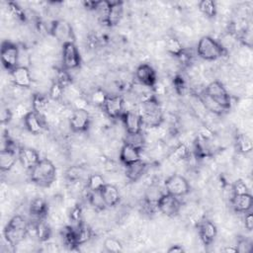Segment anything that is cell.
<instances>
[{"instance_id":"obj_1","label":"cell","mask_w":253,"mask_h":253,"mask_svg":"<svg viewBox=\"0 0 253 253\" xmlns=\"http://www.w3.org/2000/svg\"><path fill=\"white\" fill-rule=\"evenodd\" d=\"M138 115L142 121V125L147 127H157L163 123V113L161 106L155 95L140 102Z\"/></svg>"},{"instance_id":"obj_2","label":"cell","mask_w":253,"mask_h":253,"mask_svg":"<svg viewBox=\"0 0 253 253\" xmlns=\"http://www.w3.org/2000/svg\"><path fill=\"white\" fill-rule=\"evenodd\" d=\"M3 234L8 245L16 247L29 234V223L22 215H14L5 225Z\"/></svg>"},{"instance_id":"obj_3","label":"cell","mask_w":253,"mask_h":253,"mask_svg":"<svg viewBox=\"0 0 253 253\" xmlns=\"http://www.w3.org/2000/svg\"><path fill=\"white\" fill-rule=\"evenodd\" d=\"M56 178V169L53 163L47 159L43 158L39 161V163L30 170L31 181L39 187L48 188L52 185Z\"/></svg>"},{"instance_id":"obj_4","label":"cell","mask_w":253,"mask_h":253,"mask_svg":"<svg viewBox=\"0 0 253 253\" xmlns=\"http://www.w3.org/2000/svg\"><path fill=\"white\" fill-rule=\"evenodd\" d=\"M198 55L205 60H215L226 54L225 47L209 36H204L200 39L197 44Z\"/></svg>"},{"instance_id":"obj_5","label":"cell","mask_w":253,"mask_h":253,"mask_svg":"<svg viewBox=\"0 0 253 253\" xmlns=\"http://www.w3.org/2000/svg\"><path fill=\"white\" fill-rule=\"evenodd\" d=\"M0 56L3 67L10 72L20 65V49L17 44L11 42H2Z\"/></svg>"},{"instance_id":"obj_6","label":"cell","mask_w":253,"mask_h":253,"mask_svg":"<svg viewBox=\"0 0 253 253\" xmlns=\"http://www.w3.org/2000/svg\"><path fill=\"white\" fill-rule=\"evenodd\" d=\"M204 92L213 101H215L220 107H222L225 111L231 108L230 96L221 82L219 81L211 82L205 88Z\"/></svg>"},{"instance_id":"obj_7","label":"cell","mask_w":253,"mask_h":253,"mask_svg":"<svg viewBox=\"0 0 253 253\" xmlns=\"http://www.w3.org/2000/svg\"><path fill=\"white\" fill-rule=\"evenodd\" d=\"M164 187L166 193L178 198L183 197L190 192V185L188 180L179 174H173L169 176L164 182Z\"/></svg>"},{"instance_id":"obj_8","label":"cell","mask_w":253,"mask_h":253,"mask_svg":"<svg viewBox=\"0 0 253 253\" xmlns=\"http://www.w3.org/2000/svg\"><path fill=\"white\" fill-rule=\"evenodd\" d=\"M61 56H62V68L66 70L75 69L79 67L81 64L80 53L74 42H69L62 44Z\"/></svg>"},{"instance_id":"obj_9","label":"cell","mask_w":253,"mask_h":253,"mask_svg":"<svg viewBox=\"0 0 253 253\" xmlns=\"http://www.w3.org/2000/svg\"><path fill=\"white\" fill-rule=\"evenodd\" d=\"M156 208L161 213L169 217H173L179 213L181 209V203L178 197L172 196L168 193H164L161 194L158 198L156 202Z\"/></svg>"},{"instance_id":"obj_10","label":"cell","mask_w":253,"mask_h":253,"mask_svg":"<svg viewBox=\"0 0 253 253\" xmlns=\"http://www.w3.org/2000/svg\"><path fill=\"white\" fill-rule=\"evenodd\" d=\"M51 35L59 42L63 43L73 42L74 36L71 25L65 20H56L52 22L50 27Z\"/></svg>"},{"instance_id":"obj_11","label":"cell","mask_w":253,"mask_h":253,"mask_svg":"<svg viewBox=\"0 0 253 253\" xmlns=\"http://www.w3.org/2000/svg\"><path fill=\"white\" fill-rule=\"evenodd\" d=\"M90 115L87 110H73L69 117V126L73 132H85L90 126Z\"/></svg>"},{"instance_id":"obj_12","label":"cell","mask_w":253,"mask_h":253,"mask_svg":"<svg viewBox=\"0 0 253 253\" xmlns=\"http://www.w3.org/2000/svg\"><path fill=\"white\" fill-rule=\"evenodd\" d=\"M18 152L19 149L16 150L13 142L8 140L6 147L2 148L0 152V168L2 172L10 171L16 165L17 161L19 160Z\"/></svg>"},{"instance_id":"obj_13","label":"cell","mask_w":253,"mask_h":253,"mask_svg":"<svg viewBox=\"0 0 253 253\" xmlns=\"http://www.w3.org/2000/svg\"><path fill=\"white\" fill-rule=\"evenodd\" d=\"M102 108L108 117L112 119H121V117L125 113V102L122 96H108Z\"/></svg>"},{"instance_id":"obj_14","label":"cell","mask_w":253,"mask_h":253,"mask_svg":"<svg viewBox=\"0 0 253 253\" xmlns=\"http://www.w3.org/2000/svg\"><path fill=\"white\" fill-rule=\"evenodd\" d=\"M135 78L139 84L145 87L152 88L157 82L156 72L148 63H141L135 69Z\"/></svg>"},{"instance_id":"obj_15","label":"cell","mask_w":253,"mask_h":253,"mask_svg":"<svg viewBox=\"0 0 253 253\" xmlns=\"http://www.w3.org/2000/svg\"><path fill=\"white\" fill-rule=\"evenodd\" d=\"M26 128L33 134H40L44 130L46 121L44 117L36 113L35 111H30L26 117L23 119Z\"/></svg>"},{"instance_id":"obj_16","label":"cell","mask_w":253,"mask_h":253,"mask_svg":"<svg viewBox=\"0 0 253 253\" xmlns=\"http://www.w3.org/2000/svg\"><path fill=\"white\" fill-rule=\"evenodd\" d=\"M198 232L202 242L205 245H210L216 237L217 228L212 221L205 218L198 222Z\"/></svg>"},{"instance_id":"obj_17","label":"cell","mask_w":253,"mask_h":253,"mask_svg":"<svg viewBox=\"0 0 253 253\" xmlns=\"http://www.w3.org/2000/svg\"><path fill=\"white\" fill-rule=\"evenodd\" d=\"M18 155L21 165L29 171L32 170L41 160L39 152L32 147H20Z\"/></svg>"},{"instance_id":"obj_18","label":"cell","mask_w":253,"mask_h":253,"mask_svg":"<svg viewBox=\"0 0 253 253\" xmlns=\"http://www.w3.org/2000/svg\"><path fill=\"white\" fill-rule=\"evenodd\" d=\"M126 133H138L142 131V121L138 113L126 111L121 117Z\"/></svg>"},{"instance_id":"obj_19","label":"cell","mask_w":253,"mask_h":253,"mask_svg":"<svg viewBox=\"0 0 253 253\" xmlns=\"http://www.w3.org/2000/svg\"><path fill=\"white\" fill-rule=\"evenodd\" d=\"M11 75L15 86L19 88H29L32 84L31 72L25 65H19L11 72Z\"/></svg>"},{"instance_id":"obj_20","label":"cell","mask_w":253,"mask_h":253,"mask_svg":"<svg viewBox=\"0 0 253 253\" xmlns=\"http://www.w3.org/2000/svg\"><path fill=\"white\" fill-rule=\"evenodd\" d=\"M231 206L236 212L246 213L251 211L253 206V198L250 193L243 195H232Z\"/></svg>"},{"instance_id":"obj_21","label":"cell","mask_w":253,"mask_h":253,"mask_svg":"<svg viewBox=\"0 0 253 253\" xmlns=\"http://www.w3.org/2000/svg\"><path fill=\"white\" fill-rule=\"evenodd\" d=\"M141 150L127 143H124L120 149V160L126 166L131 163H134L141 159L140 157Z\"/></svg>"},{"instance_id":"obj_22","label":"cell","mask_w":253,"mask_h":253,"mask_svg":"<svg viewBox=\"0 0 253 253\" xmlns=\"http://www.w3.org/2000/svg\"><path fill=\"white\" fill-rule=\"evenodd\" d=\"M101 195L103 197V200L106 204L107 207H115L120 203L121 200V195L120 191L115 185L112 184H106L102 189H101Z\"/></svg>"},{"instance_id":"obj_23","label":"cell","mask_w":253,"mask_h":253,"mask_svg":"<svg viewBox=\"0 0 253 253\" xmlns=\"http://www.w3.org/2000/svg\"><path fill=\"white\" fill-rule=\"evenodd\" d=\"M146 168L147 164L140 159L134 163L126 166V176L128 181L136 182L145 173Z\"/></svg>"},{"instance_id":"obj_24","label":"cell","mask_w":253,"mask_h":253,"mask_svg":"<svg viewBox=\"0 0 253 253\" xmlns=\"http://www.w3.org/2000/svg\"><path fill=\"white\" fill-rule=\"evenodd\" d=\"M32 226L34 230V235L39 239V241L45 242L50 238L51 229L42 218H38L35 222L32 223Z\"/></svg>"},{"instance_id":"obj_25","label":"cell","mask_w":253,"mask_h":253,"mask_svg":"<svg viewBox=\"0 0 253 253\" xmlns=\"http://www.w3.org/2000/svg\"><path fill=\"white\" fill-rule=\"evenodd\" d=\"M29 211L30 214L38 218H43L48 211V207L46 202L42 198H35L32 200L30 206H29Z\"/></svg>"},{"instance_id":"obj_26","label":"cell","mask_w":253,"mask_h":253,"mask_svg":"<svg viewBox=\"0 0 253 253\" xmlns=\"http://www.w3.org/2000/svg\"><path fill=\"white\" fill-rule=\"evenodd\" d=\"M123 2L121 1H110V11L108 15L107 24L110 27L116 26L119 24L123 17Z\"/></svg>"},{"instance_id":"obj_27","label":"cell","mask_w":253,"mask_h":253,"mask_svg":"<svg viewBox=\"0 0 253 253\" xmlns=\"http://www.w3.org/2000/svg\"><path fill=\"white\" fill-rule=\"evenodd\" d=\"M190 150L185 143H179L169 152L167 159L172 164H177L189 157Z\"/></svg>"},{"instance_id":"obj_28","label":"cell","mask_w":253,"mask_h":253,"mask_svg":"<svg viewBox=\"0 0 253 253\" xmlns=\"http://www.w3.org/2000/svg\"><path fill=\"white\" fill-rule=\"evenodd\" d=\"M32 108L33 111L44 117L49 109V98L41 93L34 94L32 97Z\"/></svg>"},{"instance_id":"obj_29","label":"cell","mask_w":253,"mask_h":253,"mask_svg":"<svg viewBox=\"0 0 253 253\" xmlns=\"http://www.w3.org/2000/svg\"><path fill=\"white\" fill-rule=\"evenodd\" d=\"M199 99H200L201 103L204 105V107L207 110H209L210 112L213 113L214 115H222L224 112H226L215 101H213L211 98H210L204 91L199 95Z\"/></svg>"},{"instance_id":"obj_30","label":"cell","mask_w":253,"mask_h":253,"mask_svg":"<svg viewBox=\"0 0 253 253\" xmlns=\"http://www.w3.org/2000/svg\"><path fill=\"white\" fill-rule=\"evenodd\" d=\"M75 228V233H76V241L78 246L86 243L89 241L92 237V229L85 224L84 222H81L78 225L74 226Z\"/></svg>"},{"instance_id":"obj_31","label":"cell","mask_w":253,"mask_h":253,"mask_svg":"<svg viewBox=\"0 0 253 253\" xmlns=\"http://www.w3.org/2000/svg\"><path fill=\"white\" fill-rule=\"evenodd\" d=\"M235 146H236L237 151L242 153V154L249 153L252 150V148H253V144H252L251 138L247 134H245V133H239L236 136Z\"/></svg>"},{"instance_id":"obj_32","label":"cell","mask_w":253,"mask_h":253,"mask_svg":"<svg viewBox=\"0 0 253 253\" xmlns=\"http://www.w3.org/2000/svg\"><path fill=\"white\" fill-rule=\"evenodd\" d=\"M165 48L168 53H170L173 56L180 57L184 53V47L181 43V42L176 38H169L166 41Z\"/></svg>"},{"instance_id":"obj_33","label":"cell","mask_w":253,"mask_h":253,"mask_svg":"<svg viewBox=\"0 0 253 253\" xmlns=\"http://www.w3.org/2000/svg\"><path fill=\"white\" fill-rule=\"evenodd\" d=\"M62 239L64 245L70 250H74L76 247H78L74 226H67L62 230Z\"/></svg>"},{"instance_id":"obj_34","label":"cell","mask_w":253,"mask_h":253,"mask_svg":"<svg viewBox=\"0 0 253 253\" xmlns=\"http://www.w3.org/2000/svg\"><path fill=\"white\" fill-rule=\"evenodd\" d=\"M105 178L98 173L91 174L87 177V188L89 191H101V189L106 185Z\"/></svg>"},{"instance_id":"obj_35","label":"cell","mask_w":253,"mask_h":253,"mask_svg":"<svg viewBox=\"0 0 253 253\" xmlns=\"http://www.w3.org/2000/svg\"><path fill=\"white\" fill-rule=\"evenodd\" d=\"M199 10L208 18H213L216 15V4L212 0H202L198 3Z\"/></svg>"},{"instance_id":"obj_36","label":"cell","mask_w":253,"mask_h":253,"mask_svg":"<svg viewBox=\"0 0 253 253\" xmlns=\"http://www.w3.org/2000/svg\"><path fill=\"white\" fill-rule=\"evenodd\" d=\"M124 143L130 144V145L142 150L144 143H145V138H144L142 131L138 132V133H126Z\"/></svg>"},{"instance_id":"obj_37","label":"cell","mask_w":253,"mask_h":253,"mask_svg":"<svg viewBox=\"0 0 253 253\" xmlns=\"http://www.w3.org/2000/svg\"><path fill=\"white\" fill-rule=\"evenodd\" d=\"M88 201H89V204L97 211H102L107 207L100 191H90L88 196Z\"/></svg>"},{"instance_id":"obj_38","label":"cell","mask_w":253,"mask_h":253,"mask_svg":"<svg viewBox=\"0 0 253 253\" xmlns=\"http://www.w3.org/2000/svg\"><path fill=\"white\" fill-rule=\"evenodd\" d=\"M85 174V170L82 166L79 165H74L71 166L67 169L66 171V178L70 182H77V181H82L83 177Z\"/></svg>"},{"instance_id":"obj_39","label":"cell","mask_w":253,"mask_h":253,"mask_svg":"<svg viewBox=\"0 0 253 253\" xmlns=\"http://www.w3.org/2000/svg\"><path fill=\"white\" fill-rule=\"evenodd\" d=\"M109 11H110V1H99L98 2L95 12L97 13L99 20L104 24H107Z\"/></svg>"},{"instance_id":"obj_40","label":"cell","mask_w":253,"mask_h":253,"mask_svg":"<svg viewBox=\"0 0 253 253\" xmlns=\"http://www.w3.org/2000/svg\"><path fill=\"white\" fill-rule=\"evenodd\" d=\"M104 248L108 252L119 253L123 251V245L120 240L114 237H108L104 240Z\"/></svg>"},{"instance_id":"obj_41","label":"cell","mask_w":253,"mask_h":253,"mask_svg":"<svg viewBox=\"0 0 253 253\" xmlns=\"http://www.w3.org/2000/svg\"><path fill=\"white\" fill-rule=\"evenodd\" d=\"M64 91H65V89L60 84H58L57 82L54 81L49 88L48 97L50 100H52L54 102H59L64 95Z\"/></svg>"},{"instance_id":"obj_42","label":"cell","mask_w":253,"mask_h":253,"mask_svg":"<svg viewBox=\"0 0 253 253\" xmlns=\"http://www.w3.org/2000/svg\"><path fill=\"white\" fill-rule=\"evenodd\" d=\"M58 84H60L64 89L67 88L69 85H71V77L68 73V71L64 68L59 69L56 72V81Z\"/></svg>"},{"instance_id":"obj_43","label":"cell","mask_w":253,"mask_h":253,"mask_svg":"<svg viewBox=\"0 0 253 253\" xmlns=\"http://www.w3.org/2000/svg\"><path fill=\"white\" fill-rule=\"evenodd\" d=\"M108 96L109 95H107V93L104 90L96 89L91 95V101L94 105L99 106V107H103V105L105 104Z\"/></svg>"},{"instance_id":"obj_44","label":"cell","mask_w":253,"mask_h":253,"mask_svg":"<svg viewBox=\"0 0 253 253\" xmlns=\"http://www.w3.org/2000/svg\"><path fill=\"white\" fill-rule=\"evenodd\" d=\"M249 188L242 179H237L232 185V195H243L248 194Z\"/></svg>"},{"instance_id":"obj_45","label":"cell","mask_w":253,"mask_h":253,"mask_svg":"<svg viewBox=\"0 0 253 253\" xmlns=\"http://www.w3.org/2000/svg\"><path fill=\"white\" fill-rule=\"evenodd\" d=\"M7 7L8 10L10 11V13L18 20H25V13L23 11V9L15 2H8L7 3Z\"/></svg>"},{"instance_id":"obj_46","label":"cell","mask_w":253,"mask_h":253,"mask_svg":"<svg viewBox=\"0 0 253 253\" xmlns=\"http://www.w3.org/2000/svg\"><path fill=\"white\" fill-rule=\"evenodd\" d=\"M69 217H70L71 222L74 223L75 225H78V224H80L81 222H83V220H82V209H81V207L75 206V207L71 210L70 214H69Z\"/></svg>"},{"instance_id":"obj_47","label":"cell","mask_w":253,"mask_h":253,"mask_svg":"<svg viewBox=\"0 0 253 253\" xmlns=\"http://www.w3.org/2000/svg\"><path fill=\"white\" fill-rule=\"evenodd\" d=\"M32 110H29L28 106L26 105V103L24 102H20L18 103L15 108H14V111H13V115L16 116L17 118L19 119H24L26 117V115Z\"/></svg>"},{"instance_id":"obj_48","label":"cell","mask_w":253,"mask_h":253,"mask_svg":"<svg viewBox=\"0 0 253 253\" xmlns=\"http://www.w3.org/2000/svg\"><path fill=\"white\" fill-rule=\"evenodd\" d=\"M238 253H248L252 250V243L247 240L246 238H241L238 240L237 246H236Z\"/></svg>"},{"instance_id":"obj_49","label":"cell","mask_w":253,"mask_h":253,"mask_svg":"<svg viewBox=\"0 0 253 253\" xmlns=\"http://www.w3.org/2000/svg\"><path fill=\"white\" fill-rule=\"evenodd\" d=\"M72 106L74 110H87L88 101L82 96H77L72 100Z\"/></svg>"},{"instance_id":"obj_50","label":"cell","mask_w":253,"mask_h":253,"mask_svg":"<svg viewBox=\"0 0 253 253\" xmlns=\"http://www.w3.org/2000/svg\"><path fill=\"white\" fill-rule=\"evenodd\" d=\"M13 117H14L13 111H11L9 108H4L1 112V123H2V125L8 124L12 120Z\"/></svg>"},{"instance_id":"obj_51","label":"cell","mask_w":253,"mask_h":253,"mask_svg":"<svg viewBox=\"0 0 253 253\" xmlns=\"http://www.w3.org/2000/svg\"><path fill=\"white\" fill-rule=\"evenodd\" d=\"M152 90H153V94L155 96H162V95H165V93H166L165 85L158 81L154 84V86L152 87Z\"/></svg>"},{"instance_id":"obj_52","label":"cell","mask_w":253,"mask_h":253,"mask_svg":"<svg viewBox=\"0 0 253 253\" xmlns=\"http://www.w3.org/2000/svg\"><path fill=\"white\" fill-rule=\"evenodd\" d=\"M103 166H104V168H105L107 171H109V172H113V171H115L116 168H117L116 162H115L113 159L109 158V157H105V159L103 160Z\"/></svg>"},{"instance_id":"obj_53","label":"cell","mask_w":253,"mask_h":253,"mask_svg":"<svg viewBox=\"0 0 253 253\" xmlns=\"http://www.w3.org/2000/svg\"><path fill=\"white\" fill-rule=\"evenodd\" d=\"M244 226L248 231H251L253 229V215L251 211L246 212L244 217Z\"/></svg>"},{"instance_id":"obj_54","label":"cell","mask_w":253,"mask_h":253,"mask_svg":"<svg viewBox=\"0 0 253 253\" xmlns=\"http://www.w3.org/2000/svg\"><path fill=\"white\" fill-rule=\"evenodd\" d=\"M99 1H83L82 4L84 6V8H86L87 10H91V11H95L97 8Z\"/></svg>"},{"instance_id":"obj_55","label":"cell","mask_w":253,"mask_h":253,"mask_svg":"<svg viewBox=\"0 0 253 253\" xmlns=\"http://www.w3.org/2000/svg\"><path fill=\"white\" fill-rule=\"evenodd\" d=\"M168 253H182L185 252V249L181 245H171L168 250Z\"/></svg>"},{"instance_id":"obj_56","label":"cell","mask_w":253,"mask_h":253,"mask_svg":"<svg viewBox=\"0 0 253 253\" xmlns=\"http://www.w3.org/2000/svg\"><path fill=\"white\" fill-rule=\"evenodd\" d=\"M221 251L225 252V253H238L236 246H225V247L221 248Z\"/></svg>"}]
</instances>
